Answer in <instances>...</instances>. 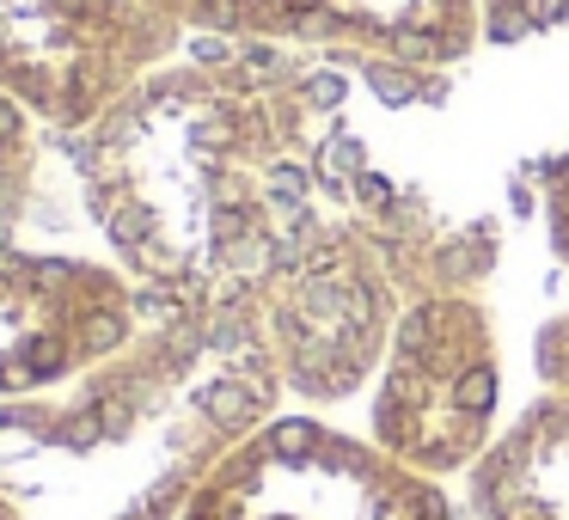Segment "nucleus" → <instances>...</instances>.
I'll return each mask as SVG.
<instances>
[{
	"label": "nucleus",
	"instance_id": "1",
	"mask_svg": "<svg viewBox=\"0 0 569 520\" xmlns=\"http://www.w3.org/2000/svg\"><path fill=\"white\" fill-rule=\"evenodd\" d=\"M337 80L270 43L141 74L80 129V184L129 270L184 307H251L325 227Z\"/></svg>",
	"mask_w": 569,
	"mask_h": 520
},
{
	"label": "nucleus",
	"instance_id": "2",
	"mask_svg": "<svg viewBox=\"0 0 569 520\" xmlns=\"http://www.w3.org/2000/svg\"><path fill=\"white\" fill-rule=\"evenodd\" d=\"M276 361L258 307H184L111 361L0 404V520H166L263 422Z\"/></svg>",
	"mask_w": 569,
	"mask_h": 520
},
{
	"label": "nucleus",
	"instance_id": "3",
	"mask_svg": "<svg viewBox=\"0 0 569 520\" xmlns=\"http://www.w3.org/2000/svg\"><path fill=\"white\" fill-rule=\"evenodd\" d=\"M405 233L373 209L325 221L251 300L270 343L276 380L307 398H343L386 361L398 319Z\"/></svg>",
	"mask_w": 569,
	"mask_h": 520
},
{
	"label": "nucleus",
	"instance_id": "4",
	"mask_svg": "<svg viewBox=\"0 0 569 520\" xmlns=\"http://www.w3.org/2000/svg\"><path fill=\"white\" fill-rule=\"evenodd\" d=\"M184 520H453L435 478L319 422H258L190 496Z\"/></svg>",
	"mask_w": 569,
	"mask_h": 520
},
{
	"label": "nucleus",
	"instance_id": "5",
	"mask_svg": "<svg viewBox=\"0 0 569 520\" xmlns=\"http://www.w3.org/2000/svg\"><path fill=\"white\" fill-rule=\"evenodd\" d=\"M496 417V343L478 300L422 294L405 307L386 343L380 392H373V447L405 459L422 478L478 466Z\"/></svg>",
	"mask_w": 569,
	"mask_h": 520
},
{
	"label": "nucleus",
	"instance_id": "6",
	"mask_svg": "<svg viewBox=\"0 0 569 520\" xmlns=\"http://www.w3.org/2000/svg\"><path fill=\"white\" fill-rule=\"evenodd\" d=\"M172 43L178 26L148 0H0V92L43 123L87 129Z\"/></svg>",
	"mask_w": 569,
	"mask_h": 520
},
{
	"label": "nucleus",
	"instance_id": "7",
	"mask_svg": "<svg viewBox=\"0 0 569 520\" xmlns=\"http://www.w3.org/2000/svg\"><path fill=\"white\" fill-rule=\"evenodd\" d=\"M141 331L129 276L0 246V398H38L92 373Z\"/></svg>",
	"mask_w": 569,
	"mask_h": 520
},
{
	"label": "nucleus",
	"instance_id": "8",
	"mask_svg": "<svg viewBox=\"0 0 569 520\" xmlns=\"http://www.w3.org/2000/svg\"><path fill=\"white\" fill-rule=\"evenodd\" d=\"M178 31H227L270 50H325L356 62L447 68L478 43V0H148Z\"/></svg>",
	"mask_w": 569,
	"mask_h": 520
},
{
	"label": "nucleus",
	"instance_id": "9",
	"mask_svg": "<svg viewBox=\"0 0 569 520\" xmlns=\"http://www.w3.org/2000/svg\"><path fill=\"white\" fill-rule=\"evenodd\" d=\"M478 520H569V398L532 404L471 466Z\"/></svg>",
	"mask_w": 569,
	"mask_h": 520
},
{
	"label": "nucleus",
	"instance_id": "10",
	"mask_svg": "<svg viewBox=\"0 0 569 520\" xmlns=\"http://www.w3.org/2000/svg\"><path fill=\"white\" fill-rule=\"evenodd\" d=\"M31 172H38V141H31V111L0 92V221H13L19 202L31 190Z\"/></svg>",
	"mask_w": 569,
	"mask_h": 520
},
{
	"label": "nucleus",
	"instance_id": "11",
	"mask_svg": "<svg viewBox=\"0 0 569 520\" xmlns=\"http://www.w3.org/2000/svg\"><path fill=\"white\" fill-rule=\"evenodd\" d=\"M483 7V31H496V38H515V31L527 26H557V19H569V0H478Z\"/></svg>",
	"mask_w": 569,
	"mask_h": 520
},
{
	"label": "nucleus",
	"instance_id": "12",
	"mask_svg": "<svg viewBox=\"0 0 569 520\" xmlns=\"http://www.w3.org/2000/svg\"><path fill=\"white\" fill-rule=\"evenodd\" d=\"M539 368H545V380H551V392L569 398V319H557L551 331L539 337Z\"/></svg>",
	"mask_w": 569,
	"mask_h": 520
},
{
	"label": "nucleus",
	"instance_id": "13",
	"mask_svg": "<svg viewBox=\"0 0 569 520\" xmlns=\"http://www.w3.org/2000/svg\"><path fill=\"white\" fill-rule=\"evenodd\" d=\"M545 209H551V246L563 251V263H569V153H563V166L551 172V197H545Z\"/></svg>",
	"mask_w": 569,
	"mask_h": 520
}]
</instances>
